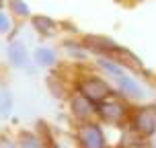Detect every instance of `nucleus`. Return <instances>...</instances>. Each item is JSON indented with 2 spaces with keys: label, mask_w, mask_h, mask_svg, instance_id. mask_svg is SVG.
Returning <instances> with one entry per match:
<instances>
[{
  "label": "nucleus",
  "mask_w": 156,
  "mask_h": 148,
  "mask_svg": "<svg viewBox=\"0 0 156 148\" xmlns=\"http://www.w3.org/2000/svg\"><path fill=\"white\" fill-rule=\"evenodd\" d=\"M78 140L82 148H107L103 130L97 124H82L78 130Z\"/></svg>",
  "instance_id": "1"
},
{
  "label": "nucleus",
  "mask_w": 156,
  "mask_h": 148,
  "mask_svg": "<svg viewBox=\"0 0 156 148\" xmlns=\"http://www.w3.org/2000/svg\"><path fill=\"white\" fill-rule=\"evenodd\" d=\"M80 95L86 97L88 101L103 103V99L109 95V85H107L103 78H88V80H84L82 86H80Z\"/></svg>",
  "instance_id": "2"
},
{
  "label": "nucleus",
  "mask_w": 156,
  "mask_h": 148,
  "mask_svg": "<svg viewBox=\"0 0 156 148\" xmlns=\"http://www.w3.org/2000/svg\"><path fill=\"white\" fill-rule=\"evenodd\" d=\"M136 130L146 134V136H152L156 132V111L150 109V107L138 111V115H136Z\"/></svg>",
  "instance_id": "3"
},
{
  "label": "nucleus",
  "mask_w": 156,
  "mask_h": 148,
  "mask_svg": "<svg viewBox=\"0 0 156 148\" xmlns=\"http://www.w3.org/2000/svg\"><path fill=\"white\" fill-rule=\"evenodd\" d=\"M6 58L15 68H21V70L29 64V54H27V49H25V45L21 43V41H12V43L8 45Z\"/></svg>",
  "instance_id": "4"
},
{
  "label": "nucleus",
  "mask_w": 156,
  "mask_h": 148,
  "mask_svg": "<svg viewBox=\"0 0 156 148\" xmlns=\"http://www.w3.org/2000/svg\"><path fill=\"white\" fill-rule=\"evenodd\" d=\"M97 113L105 119V121H111L115 124L123 117L125 109L119 105V103H113V101H103V103H97Z\"/></svg>",
  "instance_id": "5"
},
{
  "label": "nucleus",
  "mask_w": 156,
  "mask_h": 148,
  "mask_svg": "<svg viewBox=\"0 0 156 148\" xmlns=\"http://www.w3.org/2000/svg\"><path fill=\"white\" fill-rule=\"evenodd\" d=\"M117 86H119V91H121L125 97H129V99H133V101L144 99V91H142V86L138 85L133 78L125 76V74L117 78Z\"/></svg>",
  "instance_id": "6"
},
{
  "label": "nucleus",
  "mask_w": 156,
  "mask_h": 148,
  "mask_svg": "<svg viewBox=\"0 0 156 148\" xmlns=\"http://www.w3.org/2000/svg\"><path fill=\"white\" fill-rule=\"evenodd\" d=\"M84 43L90 52H121V47H117L111 39L107 37H97V35H86Z\"/></svg>",
  "instance_id": "7"
},
{
  "label": "nucleus",
  "mask_w": 156,
  "mask_h": 148,
  "mask_svg": "<svg viewBox=\"0 0 156 148\" xmlns=\"http://www.w3.org/2000/svg\"><path fill=\"white\" fill-rule=\"evenodd\" d=\"M70 109H72V115H76L78 119H86V117L90 115L93 107H90V101L86 97H82V95L78 93L70 99Z\"/></svg>",
  "instance_id": "8"
},
{
  "label": "nucleus",
  "mask_w": 156,
  "mask_h": 148,
  "mask_svg": "<svg viewBox=\"0 0 156 148\" xmlns=\"http://www.w3.org/2000/svg\"><path fill=\"white\" fill-rule=\"evenodd\" d=\"M31 23H33V29L37 33H41L43 37H49V35H54V27H55V23L49 19V16H45V15H35L31 19Z\"/></svg>",
  "instance_id": "9"
},
{
  "label": "nucleus",
  "mask_w": 156,
  "mask_h": 148,
  "mask_svg": "<svg viewBox=\"0 0 156 148\" xmlns=\"http://www.w3.org/2000/svg\"><path fill=\"white\" fill-rule=\"evenodd\" d=\"M12 107H15L12 93L4 86H0V119H8L12 115Z\"/></svg>",
  "instance_id": "10"
},
{
  "label": "nucleus",
  "mask_w": 156,
  "mask_h": 148,
  "mask_svg": "<svg viewBox=\"0 0 156 148\" xmlns=\"http://www.w3.org/2000/svg\"><path fill=\"white\" fill-rule=\"evenodd\" d=\"M33 58H35V62H37L41 68H49V66L55 64V52L51 47H43V45L37 47L35 54H33Z\"/></svg>",
  "instance_id": "11"
},
{
  "label": "nucleus",
  "mask_w": 156,
  "mask_h": 148,
  "mask_svg": "<svg viewBox=\"0 0 156 148\" xmlns=\"http://www.w3.org/2000/svg\"><path fill=\"white\" fill-rule=\"evenodd\" d=\"M97 64L101 66V70L109 72L111 76H115V78H119V76H123V74H125V72H123V68H121V66H119L117 62L109 60V58H99V60H97Z\"/></svg>",
  "instance_id": "12"
},
{
  "label": "nucleus",
  "mask_w": 156,
  "mask_h": 148,
  "mask_svg": "<svg viewBox=\"0 0 156 148\" xmlns=\"http://www.w3.org/2000/svg\"><path fill=\"white\" fill-rule=\"evenodd\" d=\"M19 148H43L39 144V140L29 132H23L19 136Z\"/></svg>",
  "instance_id": "13"
},
{
  "label": "nucleus",
  "mask_w": 156,
  "mask_h": 148,
  "mask_svg": "<svg viewBox=\"0 0 156 148\" xmlns=\"http://www.w3.org/2000/svg\"><path fill=\"white\" fill-rule=\"evenodd\" d=\"M10 8L16 13V16H29V6L25 0H10Z\"/></svg>",
  "instance_id": "14"
},
{
  "label": "nucleus",
  "mask_w": 156,
  "mask_h": 148,
  "mask_svg": "<svg viewBox=\"0 0 156 148\" xmlns=\"http://www.w3.org/2000/svg\"><path fill=\"white\" fill-rule=\"evenodd\" d=\"M8 29H10V21L4 13H0V33H6Z\"/></svg>",
  "instance_id": "15"
},
{
  "label": "nucleus",
  "mask_w": 156,
  "mask_h": 148,
  "mask_svg": "<svg viewBox=\"0 0 156 148\" xmlns=\"http://www.w3.org/2000/svg\"><path fill=\"white\" fill-rule=\"evenodd\" d=\"M0 148H16V144L12 140H8V138L2 136V138H0Z\"/></svg>",
  "instance_id": "16"
},
{
  "label": "nucleus",
  "mask_w": 156,
  "mask_h": 148,
  "mask_svg": "<svg viewBox=\"0 0 156 148\" xmlns=\"http://www.w3.org/2000/svg\"><path fill=\"white\" fill-rule=\"evenodd\" d=\"M0 4H2V0H0Z\"/></svg>",
  "instance_id": "17"
}]
</instances>
